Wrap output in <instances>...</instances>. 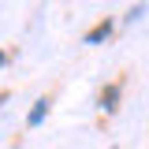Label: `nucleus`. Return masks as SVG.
<instances>
[{
  "mask_svg": "<svg viewBox=\"0 0 149 149\" xmlns=\"http://www.w3.org/2000/svg\"><path fill=\"white\" fill-rule=\"evenodd\" d=\"M112 149H116V146H112Z\"/></svg>",
  "mask_w": 149,
  "mask_h": 149,
  "instance_id": "5",
  "label": "nucleus"
},
{
  "mask_svg": "<svg viewBox=\"0 0 149 149\" xmlns=\"http://www.w3.org/2000/svg\"><path fill=\"white\" fill-rule=\"evenodd\" d=\"M49 116V97H41V101H34V108H30V116H26V127H41V119Z\"/></svg>",
  "mask_w": 149,
  "mask_h": 149,
  "instance_id": "2",
  "label": "nucleus"
},
{
  "mask_svg": "<svg viewBox=\"0 0 149 149\" xmlns=\"http://www.w3.org/2000/svg\"><path fill=\"white\" fill-rule=\"evenodd\" d=\"M108 34H112V22L104 19V22H97V26H93L90 34H86V45H101V41H104Z\"/></svg>",
  "mask_w": 149,
  "mask_h": 149,
  "instance_id": "3",
  "label": "nucleus"
},
{
  "mask_svg": "<svg viewBox=\"0 0 149 149\" xmlns=\"http://www.w3.org/2000/svg\"><path fill=\"white\" fill-rule=\"evenodd\" d=\"M97 104H101L104 112H116V108H119V82H108V86L101 90V97H97Z\"/></svg>",
  "mask_w": 149,
  "mask_h": 149,
  "instance_id": "1",
  "label": "nucleus"
},
{
  "mask_svg": "<svg viewBox=\"0 0 149 149\" xmlns=\"http://www.w3.org/2000/svg\"><path fill=\"white\" fill-rule=\"evenodd\" d=\"M4 63H8V56H4V52H0V67H4Z\"/></svg>",
  "mask_w": 149,
  "mask_h": 149,
  "instance_id": "4",
  "label": "nucleus"
}]
</instances>
